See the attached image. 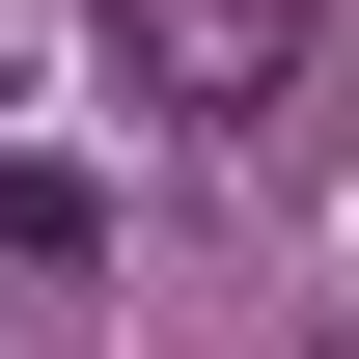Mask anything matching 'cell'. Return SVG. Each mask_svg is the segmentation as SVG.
I'll list each match as a JSON object with an SVG mask.
<instances>
[{"label": "cell", "mask_w": 359, "mask_h": 359, "mask_svg": "<svg viewBox=\"0 0 359 359\" xmlns=\"http://www.w3.org/2000/svg\"><path fill=\"white\" fill-rule=\"evenodd\" d=\"M304 55H332V0H111V83L166 111V138H276Z\"/></svg>", "instance_id": "obj_1"}]
</instances>
